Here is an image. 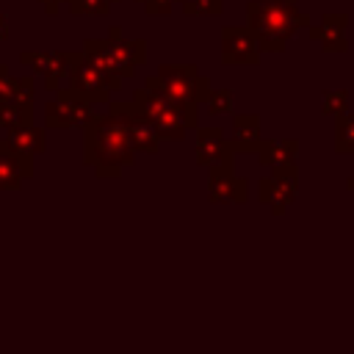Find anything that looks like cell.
Listing matches in <instances>:
<instances>
[{
  "label": "cell",
  "mask_w": 354,
  "mask_h": 354,
  "mask_svg": "<svg viewBox=\"0 0 354 354\" xmlns=\"http://www.w3.org/2000/svg\"><path fill=\"white\" fill-rule=\"evenodd\" d=\"M6 133H8V136H6L8 147L17 149L19 155L33 158V155H41V152L47 149V136H44V130L36 127L33 122L17 124V127H11V130H6Z\"/></svg>",
  "instance_id": "cell-17"
},
{
  "label": "cell",
  "mask_w": 354,
  "mask_h": 354,
  "mask_svg": "<svg viewBox=\"0 0 354 354\" xmlns=\"http://www.w3.org/2000/svg\"><path fill=\"white\" fill-rule=\"evenodd\" d=\"M75 17H105L111 0H64Z\"/></svg>",
  "instance_id": "cell-24"
},
{
  "label": "cell",
  "mask_w": 354,
  "mask_h": 354,
  "mask_svg": "<svg viewBox=\"0 0 354 354\" xmlns=\"http://www.w3.org/2000/svg\"><path fill=\"white\" fill-rule=\"evenodd\" d=\"M94 102L77 97L66 86L55 91V100L44 105V127L50 130H72V127H86L88 119L94 116Z\"/></svg>",
  "instance_id": "cell-8"
},
{
  "label": "cell",
  "mask_w": 354,
  "mask_h": 354,
  "mask_svg": "<svg viewBox=\"0 0 354 354\" xmlns=\"http://www.w3.org/2000/svg\"><path fill=\"white\" fill-rule=\"evenodd\" d=\"M205 108H207L210 116L230 113L232 111V91L230 88H210V94L205 100Z\"/></svg>",
  "instance_id": "cell-25"
},
{
  "label": "cell",
  "mask_w": 354,
  "mask_h": 354,
  "mask_svg": "<svg viewBox=\"0 0 354 354\" xmlns=\"http://www.w3.org/2000/svg\"><path fill=\"white\" fill-rule=\"evenodd\" d=\"M263 50L257 47L254 33L246 25L221 28V61L230 66H257Z\"/></svg>",
  "instance_id": "cell-11"
},
{
  "label": "cell",
  "mask_w": 354,
  "mask_h": 354,
  "mask_svg": "<svg viewBox=\"0 0 354 354\" xmlns=\"http://www.w3.org/2000/svg\"><path fill=\"white\" fill-rule=\"evenodd\" d=\"M335 152H354V113L346 111L335 116Z\"/></svg>",
  "instance_id": "cell-20"
},
{
  "label": "cell",
  "mask_w": 354,
  "mask_h": 354,
  "mask_svg": "<svg viewBox=\"0 0 354 354\" xmlns=\"http://www.w3.org/2000/svg\"><path fill=\"white\" fill-rule=\"evenodd\" d=\"M111 3H122V0H111ZM133 3H144V0H133Z\"/></svg>",
  "instance_id": "cell-30"
},
{
  "label": "cell",
  "mask_w": 354,
  "mask_h": 354,
  "mask_svg": "<svg viewBox=\"0 0 354 354\" xmlns=\"http://www.w3.org/2000/svg\"><path fill=\"white\" fill-rule=\"evenodd\" d=\"M144 88L169 100L185 119L188 130H196L199 127L196 111L199 105H205L213 86H210V77L202 75L194 64H160L152 75H147Z\"/></svg>",
  "instance_id": "cell-2"
},
{
  "label": "cell",
  "mask_w": 354,
  "mask_h": 354,
  "mask_svg": "<svg viewBox=\"0 0 354 354\" xmlns=\"http://www.w3.org/2000/svg\"><path fill=\"white\" fill-rule=\"evenodd\" d=\"M243 14L263 53H282L301 28H310V17L299 11V0H249Z\"/></svg>",
  "instance_id": "cell-3"
},
{
  "label": "cell",
  "mask_w": 354,
  "mask_h": 354,
  "mask_svg": "<svg viewBox=\"0 0 354 354\" xmlns=\"http://www.w3.org/2000/svg\"><path fill=\"white\" fill-rule=\"evenodd\" d=\"M66 88L75 91L77 97L100 105L111 100V91H119L122 88V77L100 69L91 58L83 55V50H77L75 55V64H72V72H69V80H66Z\"/></svg>",
  "instance_id": "cell-6"
},
{
  "label": "cell",
  "mask_w": 354,
  "mask_h": 354,
  "mask_svg": "<svg viewBox=\"0 0 354 354\" xmlns=\"http://www.w3.org/2000/svg\"><path fill=\"white\" fill-rule=\"evenodd\" d=\"M348 91L346 88H326L324 91V97H321V113L324 116H340V113H346L348 111Z\"/></svg>",
  "instance_id": "cell-22"
},
{
  "label": "cell",
  "mask_w": 354,
  "mask_h": 354,
  "mask_svg": "<svg viewBox=\"0 0 354 354\" xmlns=\"http://www.w3.org/2000/svg\"><path fill=\"white\" fill-rule=\"evenodd\" d=\"M136 149L130 144L127 124L119 113H94L83 127V163L94 169L97 177L113 180L122 169L136 163Z\"/></svg>",
  "instance_id": "cell-1"
},
{
  "label": "cell",
  "mask_w": 354,
  "mask_h": 354,
  "mask_svg": "<svg viewBox=\"0 0 354 354\" xmlns=\"http://www.w3.org/2000/svg\"><path fill=\"white\" fill-rule=\"evenodd\" d=\"M194 160L196 166H235V144L230 136H224L221 127L207 124V127H196L194 133Z\"/></svg>",
  "instance_id": "cell-9"
},
{
  "label": "cell",
  "mask_w": 354,
  "mask_h": 354,
  "mask_svg": "<svg viewBox=\"0 0 354 354\" xmlns=\"http://www.w3.org/2000/svg\"><path fill=\"white\" fill-rule=\"evenodd\" d=\"M174 3H183V0H144L141 6L149 17H163V14H171Z\"/></svg>",
  "instance_id": "cell-26"
},
{
  "label": "cell",
  "mask_w": 354,
  "mask_h": 354,
  "mask_svg": "<svg viewBox=\"0 0 354 354\" xmlns=\"http://www.w3.org/2000/svg\"><path fill=\"white\" fill-rule=\"evenodd\" d=\"M299 138H263L257 147V163L260 166H279V163H296L299 155Z\"/></svg>",
  "instance_id": "cell-18"
},
{
  "label": "cell",
  "mask_w": 354,
  "mask_h": 354,
  "mask_svg": "<svg viewBox=\"0 0 354 354\" xmlns=\"http://www.w3.org/2000/svg\"><path fill=\"white\" fill-rule=\"evenodd\" d=\"M346 188H348V191H354V177H348V180H346Z\"/></svg>",
  "instance_id": "cell-29"
},
{
  "label": "cell",
  "mask_w": 354,
  "mask_h": 354,
  "mask_svg": "<svg viewBox=\"0 0 354 354\" xmlns=\"http://www.w3.org/2000/svg\"><path fill=\"white\" fill-rule=\"evenodd\" d=\"M185 17H218L224 11V0H183Z\"/></svg>",
  "instance_id": "cell-23"
},
{
  "label": "cell",
  "mask_w": 354,
  "mask_h": 354,
  "mask_svg": "<svg viewBox=\"0 0 354 354\" xmlns=\"http://www.w3.org/2000/svg\"><path fill=\"white\" fill-rule=\"evenodd\" d=\"M246 180L235 174V166H207V199L213 205H243Z\"/></svg>",
  "instance_id": "cell-12"
},
{
  "label": "cell",
  "mask_w": 354,
  "mask_h": 354,
  "mask_svg": "<svg viewBox=\"0 0 354 354\" xmlns=\"http://www.w3.org/2000/svg\"><path fill=\"white\" fill-rule=\"evenodd\" d=\"M232 144L238 152H257L260 141H263V127H260V116L257 113H235L232 116V133H230Z\"/></svg>",
  "instance_id": "cell-16"
},
{
  "label": "cell",
  "mask_w": 354,
  "mask_h": 354,
  "mask_svg": "<svg viewBox=\"0 0 354 354\" xmlns=\"http://www.w3.org/2000/svg\"><path fill=\"white\" fill-rule=\"evenodd\" d=\"M0 100L33 108V80L30 77H11L8 72L0 75Z\"/></svg>",
  "instance_id": "cell-19"
},
{
  "label": "cell",
  "mask_w": 354,
  "mask_h": 354,
  "mask_svg": "<svg viewBox=\"0 0 354 354\" xmlns=\"http://www.w3.org/2000/svg\"><path fill=\"white\" fill-rule=\"evenodd\" d=\"M83 55L91 58L100 69L116 75V77H133L136 69L147 61V41L144 39H124L122 28H111L108 39H86Z\"/></svg>",
  "instance_id": "cell-4"
},
{
  "label": "cell",
  "mask_w": 354,
  "mask_h": 354,
  "mask_svg": "<svg viewBox=\"0 0 354 354\" xmlns=\"http://www.w3.org/2000/svg\"><path fill=\"white\" fill-rule=\"evenodd\" d=\"M133 105H136L138 116L160 136V141H183L188 136V124L180 116V111L169 100L152 94L149 88L133 91Z\"/></svg>",
  "instance_id": "cell-5"
},
{
  "label": "cell",
  "mask_w": 354,
  "mask_h": 354,
  "mask_svg": "<svg viewBox=\"0 0 354 354\" xmlns=\"http://www.w3.org/2000/svg\"><path fill=\"white\" fill-rule=\"evenodd\" d=\"M30 174H33V158L19 155L17 149L8 147L6 138H0V191L19 188Z\"/></svg>",
  "instance_id": "cell-15"
},
{
  "label": "cell",
  "mask_w": 354,
  "mask_h": 354,
  "mask_svg": "<svg viewBox=\"0 0 354 354\" xmlns=\"http://www.w3.org/2000/svg\"><path fill=\"white\" fill-rule=\"evenodd\" d=\"M108 111H113V113H119V116L124 119L127 133H130V144H133V149H136L138 155H155V152L160 149V136L138 116L133 100H130V102H122V100L111 102V100H108Z\"/></svg>",
  "instance_id": "cell-13"
},
{
  "label": "cell",
  "mask_w": 354,
  "mask_h": 354,
  "mask_svg": "<svg viewBox=\"0 0 354 354\" xmlns=\"http://www.w3.org/2000/svg\"><path fill=\"white\" fill-rule=\"evenodd\" d=\"M75 55H77V50H53V53H41V50L30 53L28 50V53L19 55V61L28 64V66H33V72H39L44 77V86L50 91H58L69 80Z\"/></svg>",
  "instance_id": "cell-10"
},
{
  "label": "cell",
  "mask_w": 354,
  "mask_h": 354,
  "mask_svg": "<svg viewBox=\"0 0 354 354\" xmlns=\"http://www.w3.org/2000/svg\"><path fill=\"white\" fill-rule=\"evenodd\" d=\"M6 39H8V17L0 14V41H6Z\"/></svg>",
  "instance_id": "cell-28"
},
{
  "label": "cell",
  "mask_w": 354,
  "mask_h": 354,
  "mask_svg": "<svg viewBox=\"0 0 354 354\" xmlns=\"http://www.w3.org/2000/svg\"><path fill=\"white\" fill-rule=\"evenodd\" d=\"M346 28H348V14H321V19L315 25H310V39L315 44H321L324 53H346L348 50V39H346Z\"/></svg>",
  "instance_id": "cell-14"
},
{
  "label": "cell",
  "mask_w": 354,
  "mask_h": 354,
  "mask_svg": "<svg viewBox=\"0 0 354 354\" xmlns=\"http://www.w3.org/2000/svg\"><path fill=\"white\" fill-rule=\"evenodd\" d=\"M0 75H6V66H3V64H0Z\"/></svg>",
  "instance_id": "cell-31"
},
{
  "label": "cell",
  "mask_w": 354,
  "mask_h": 354,
  "mask_svg": "<svg viewBox=\"0 0 354 354\" xmlns=\"http://www.w3.org/2000/svg\"><path fill=\"white\" fill-rule=\"evenodd\" d=\"M25 122H33V108L17 105V102H8V100H0V127L3 130H11V127L25 124Z\"/></svg>",
  "instance_id": "cell-21"
},
{
  "label": "cell",
  "mask_w": 354,
  "mask_h": 354,
  "mask_svg": "<svg viewBox=\"0 0 354 354\" xmlns=\"http://www.w3.org/2000/svg\"><path fill=\"white\" fill-rule=\"evenodd\" d=\"M299 196V169L296 163H279L271 166L268 177H260L257 183V199L268 205L274 216H282Z\"/></svg>",
  "instance_id": "cell-7"
},
{
  "label": "cell",
  "mask_w": 354,
  "mask_h": 354,
  "mask_svg": "<svg viewBox=\"0 0 354 354\" xmlns=\"http://www.w3.org/2000/svg\"><path fill=\"white\" fill-rule=\"evenodd\" d=\"M39 3H41V8H44L50 17H55V14H58V6H61L64 0H39Z\"/></svg>",
  "instance_id": "cell-27"
}]
</instances>
